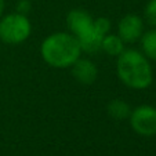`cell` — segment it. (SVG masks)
<instances>
[{"label":"cell","instance_id":"cell-9","mask_svg":"<svg viewBox=\"0 0 156 156\" xmlns=\"http://www.w3.org/2000/svg\"><path fill=\"white\" fill-rule=\"evenodd\" d=\"M140 40H141L142 54L148 59L156 61V28L144 32Z\"/></svg>","mask_w":156,"mask_h":156},{"label":"cell","instance_id":"cell-13","mask_svg":"<svg viewBox=\"0 0 156 156\" xmlns=\"http://www.w3.org/2000/svg\"><path fill=\"white\" fill-rule=\"evenodd\" d=\"M3 11H4V0H0V18L3 15Z\"/></svg>","mask_w":156,"mask_h":156},{"label":"cell","instance_id":"cell-6","mask_svg":"<svg viewBox=\"0 0 156 156\" xmlns=\"http://www.w3.org/2000/svg\"><path fill=\"white\" fill-rule=\"evenodd\" d=\"M144 33V20L136 14H127L119 21L118 35L124 43L140 40Z\"/></svg>","mask_w":156,"mask_h":156},{"label":"cell","instance_id":"cell-2","mask_svg":"<svg viewBox=\"0 0 156 156\" xmlns=\"http://www.w3.org/2000/svg\"><path fill=\"white\" fill-rule=\"evenodd\" d=\"M118 76L127 87L134 90H145L153 82V71L151 62L138 50H123L116 62Z\"/></svg>","mask_w":156,"mask_h":156},{"label":"cell","instance_id":"cell-4","mask_svg":"<svg viewBox=\"0 0 156 156\" xmlns=\"http://www.w3.org/2000/svg\"><path fill=\"white\" fill-rule=\"evenodd\" d=\"M32 25L27 15L14 12L0 18V40L7 44H20L29 37Z\"/></svg>","mask_w":156,"mask_h":156},{"label":"cell","instance_id":"cell-8","mask_svg":"<svg viewBox=\"0 0 156 156\" xmlns=\"http://www.w3.org/2000/svg\"><path fill=\"white\" fill-rule=\"evenodd\" d=\"M101 50H104L108 55L118 57L124 50V41L119 37V35L106 33L101 41Z\"/></svg>","mask_w":156,"mask_h":156},{"label":"cell","instance_id":"cell-1","mask_svg":"<svg viewBox=\"0 0 156 156\" xmlns=\"http://www.w3.org/2000/svg\"><path fill=\"white\" fill-rule=\"evenodd\" d=\"M66 22L72 35L79 40L82 51L86 53H97L101 50V41L111 30V21L108 18L94 20L90 12L82 9L69 11Z\"/></svg>","mask_w":156,"mask_h":156},{"label":"cell","instance_id":"cell-12","mask_svg":"<svg viewBox=\"0 0 156 156\" xmlns=\"http://www.w3.org/2000/svg\"><path fill=\"white\" fill-rule=\"evenodd\" d=\"M30 10V3L29 0H20L18 2V6H17V12H20V14H27V12H29Z\"/></svg>","mask_w":156,"mask_h":156},{"label":"cell","instance_id":"cell-5","mask_svg":"<svg viewBox=\"0 0 156 156\" xmlns=\"http://www.w3.org/2000/svg\"><path fill=\"white\" fill-rule=\"evenodd\" d=\"M130 126L142 137L156 136V108L152 105H140L129 116Z\"/></svg>","mask_w":156,"mask_h":156},{"label":"cell","instance_id":"cell-10","mask_svg":"<svg viewBox=\"0 0 156 156\" xmlns=\"http://www.w3.org/2000/svg\"><path fill=\"white\" fill-rule=\"evenodd\" d=\"M108 113L109 116H112L118 120H122V119H126L130 116L131 108L123 100H112L108 104Z\"/></svg>","mask_w":156,"mask_h":156},{"label":"cell","instance_id":"cell-3","mask_svg":"<svg viewBox=\"0 0 156 156\" xmlns=\"http://www.w3.org/2000/svg\"><path fill=\"white\" fill-rule=\"evenodd\" d=\"M40 54L50 66L68 68L80 58L82 48L73 35L58 32L44 39L40 46Z\"/></svg>","mask_w":156,"mask_h":156},{"label":"cell","instance_id":"cell-11","mask_svg":"<svg viewBox=\"0 0 156 156\" xmlns=\"http://www.w3.org/2000/svg\"><path fill=\"white\" fill-rule=\"evenodd\" d=\"M145 20L151 27L156 28V0H149L144 10Z\"/></svg>","mask_w":156,"mask_h":156},{"label":"cell","instance_id":"cell-7","mask_svg":"<svg viewBox=\"0 0 156 156\" xmlns=\"http://www.w3.org/2000/svg\"><path fill=\"white\" fill-rule=\"evenodd\" d=\"M72 75L77 82L83 84H91L98 76V69L93 61L87 58H79L72 65Z\"/></svg>","mask_w":156,"mask_h":156}]
</instances>
